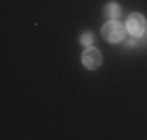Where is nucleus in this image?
<instances>
[{"label":"nucleus","instance_id":"1","mask_svg":"<svg viewBox=\"0 0 147 140\" xmlns=\"http://www.w3.org/2000/svg\"><path fill=\"white\" fill-rule=\"evenodd\" d=\"M103 38H105L107 42H121V40L126 38V28H124L117 19H112L110 24L103 26Z\"/></svg>","mask_w":147,"mask_h":140},{"label":"nucleus","instance_id":"2","mask_svg":"<svg viewBox=\"0 0 147 140\" xmlns=\"http://www.w3.org/2000/svg\"><path fill=\"white\" fill-rule=\"evenodd\" d=\"M126 30L131 33V35H145V30H147V21H145V16L142 14H131L126 19Z\"/></svg>","mask_w":147,"mask_h":140},{"label":"nucleus","instance_id":"3","mask_svg":"<svg viewBox=\"0 0 147 140\" xmlns=\"http://www.w3.org/2000/svg\"><path fill=\"white\" fill-rule=\"evenodd\" d=\"M100 61H103V54L96 49V47H86V51L82 54V63H84V68H89V70H96L98 65H100Z\"/></svg>","mask_w":147,"mask_h":140},{"label":"nucleus","instance_id":"4","mask_svg":"<svg viewBox=\"0 0 147 140\" xmlns=\"http://www.w3.org/2000/svg\"><path fill=\"white\" fill-rule=\"evenodd\" d=\"M105 14L110 16V19H119V14H121V7H119L117 3H107V7H105Z\"/></svg>","mask_w":147,"mask_h":140},{"label":"nucleus","instance_id":"5","mask_svg":"<svg viewBox=\"0 0 147 140\" xmlns=\"http://www.w3.org/2000/svg\"><path fill=\"white\" fill-rule=\"evenodd\" d=\"M91 42H94V35H91V33H84V35H82V44H84V47H91Z\"/></svg>","mask_w":147,"mask_h":140}]
</instances>
